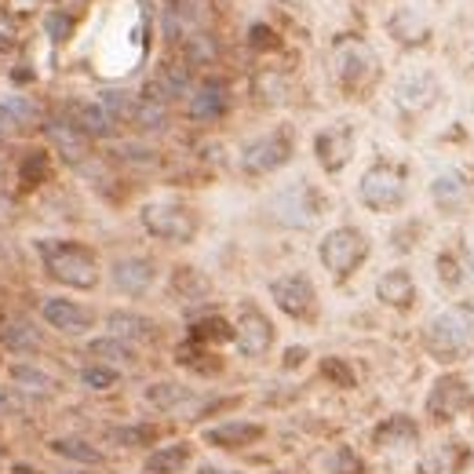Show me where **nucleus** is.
Here are the masks:
<instances>
[{"mask_svg":"<svg viewBox=\"0 0 474 474\" xmlns=\"http://www.w3.org/2000/svg\"><path fill=\"white\" fill-rule=\"evenodd\" d=\"M36 255H40L47 277L66 284V288L91 292L102 281L98 255L88 244L73 241V237H36Z\"/></svg>","mask_w":474,"mask_h":474,"instance_id":"f257e3e1","label":"nucleus"},{"mask_svg":"<svg viewBox=\"0 0 474 474\" xmlns=\"http://www.w3.org/2000/svg\"><path fill=\"white\" fill-rule=\"evenodd\" d=\"M266 215L277 226L306 230L325 215V197L306 179H295V182H288V186H281V190H273L266 197Z\"/></svg>","mask_w":474,"mask_h":474,"instance_id":"f03ea898","label":"nucleus"},{"mask_svg":"<svg viewBox=\"0 0 474 474\" xmlns=\"http://www.w3.org/2000/svg\"><path fill=\"white\" fill-rule=\"evenodd\" d=\"M474 346V306H448L427 321V350L438 361H456Z\"/></svg>","mask_w":474,"mask_h":474,"instance_id":"7ed1b4c3","label":"nucleus"},{"mask_svg":"<svg viewBox=\"0 0 474 474\" xmlns=\"http://www.w3.org/2000/svg\"><path fill=\"white\" fill-rule=\"evenodd\" d=\"M139 219H142V230L149 237L168 241V244H190L201 230L197 211L182 201H146L139 208Z\"/></svg>","mask_w":474,"mask_h":474,"instance_id":"20e7f679","label":"nucleus"},{"mask_svg":"<svg viewBox=\"0 0 474 474\" xmlns=\"http://www.w3.org/2000/svg\"><path fill=\"white\" fill-rule=\"evenodd\" d=\"M405 193H408V171L390 160H376L357 179V201L368 211H394L401 208Z\"/></svg>","mask_w":474,"mask_h":474,"instance_id":"39448f33","label":"nucleus"},{"mask_svg":"<svg viewBox=\"0 0 474 474\" xmlns=\"http://www.w3.org/2000/svg\"><path fill=\"white\" fill-rule=\"evenodd\" d=\"M368 248L372 244L357 226H332L317 244V259L332 273V281H346L368 259Z\"/></svg>","mask_w":474,"mask_h":474,"instance_id":"423d86ee","label":"nucleus"},{"mask_svg":"<svg viewBox=\"0 0 474 474\" xmlns=\"http://www.w3.org/2000/svg\"><path fill=\"white\" fill-rule=\"evenodd\" d=\"M292 146H295L292 128L281 124L273 131H263V135L241 142L237 164H241L244 175H270V171H277V168H284L292 160Z\"/></svg>","mask_w":474,"mask_h":474,"instance_id":"0eeeda50","label":"nucleus"},{"mask_svg":"<svg viewBox=\"0 0 474 474\" xmlns=\"http://www.w3.org/2000/svg\"><path fill=\"white\" fill-rule=\"evenodd\" d=\"M270 299L281 314L295 317V321H310L317 314V288L303 270H288L281 277L270 281Z\"/></svg>","mask_w":474,"mask_h":474,"instance_id":"6e6552de","label":"nucleus"},{"mask_svg":"<svg viewBox=\"0 0 474 474\" xmlns=\"http://www.w3.org/2000/svg\"><path fill=\"white\" fill-rule=\"evenodd\" d=\"M40 321H44L51 332H58V335L80 339V335H88V332L95 328L98 314H95L91 306L69 299V295H44V299H40Z\"/></svg>","mask_w":474,"mask_h":474,"instance_id":"1a4fd4ad","label":"nucleus"},{"mask_svg":"<svg viewBox=\"0 0 474 474\" xmlns=\"http://www.w3.org/2000/svg\"><path fill=\"white\" fill-rule=\"evenodd\" d=\"M332 66H335V80L350 91H365L379 77V62L372 47H365L361 40H343L332 55Z\"/></svg>","mask_w":474,"mask_h":474,"instance_id":"9d476101","label":"nucleus"},{"mask_svg":"<svg viewBox=\"0 0 474 474\" xmlns=\"http://www.w3.org/2000/svg\"><path fill=\"white\" fill-rule=\"evenodd\" d=\"M233 346L241 357H263L273 346V325L255 303L237 306V325H233Z\"/></svg>","mask_w":474,"mask_h":474,"instance_id":"9b49d317","label":"nucleus"},{"mask_svg":"<svg viewBox=\"0 0 474 474\" xmlns=\"http://www.w3.org/2000/svg\"><path fill=\"white\" fill-rule=\"evenodd\" d=\"M314 157H317V164L328 171V175H335V171H343L346 164H350V157H354V128L350 124H325L317 135H314Z\"/></svg>","mask_w":474,"mask_h":474,"instance_id":"f8f14e48","label":"nucleus"},{"mask_svg":"<svg viewBox=\"0 0 474 474\" xmlns=\"http://www.w3.org/2000/svg\"><path fill=\"white\" fill-rule=\"evenodd\" d=\"M153 281H157V266H153L149 255H120V259L109 263V284L120 295L139 299L153 288Z\"/></svg>","mask_w":474,"mask_h":474,"instance_id":"ddd939ff","label":"nucleus"},{"mask_svg":"<svg viewBox=\"0 0 474 474\" xmlns=\"http://www.w3.org/2000/svg\"><path fill=\"white\" fill-rule=\"evenodd\" d=\"M470 405H474L470 386H467V379H459V376H441V379L430 386V394H427V416L438 419V423L456 419V416L467 412Z\"/></svg>","mask_w":474,"mask_h":474,"instance_id":"4468645a","label":"nucleus"},{"mask_svg":"<svg viewBox=\"0 0 474 474\" xmlns=\"http://www.w3.org/2000/svg\"><path fill=\"white\" fill-rule=\"evenodd\" d=\"M4 376H7V383H11L18 394H33V397L55 394V386H58V379H55L40 361H29V357H15V361H7Z\"/></svg>","mask_w":474,"mask_h":474,"instance_id":"2eb2a0df","label":"nucleus"},{"mask_svg":"<svg viewBox=\"0 0 474 474\" xmlns=\"http://www.w3.org/2000/svg\"><path fill=\"white\" fill-rule=\"evenodd\" d=\"M44 135H47V142H51V149L58 153V157H66V160H73V164H80L84 157H88V135L69 120V117H51V120H44Z\"/></svg>","mask_w":474,"mask_h":474,"instance_id":"dca6fc26","label":"nucleus"},{"mask_svg":"<svg viewBox=\"0 0 474 474\" xmlns=\"http://www.w3.org/2000/svg\"><path fill=\"white\" fill-rule=\"evenodd\" d=\"M263 423H252V419H226L219 427H208L204 430V441L215 445V448H248L263 438Z\"/></svg>","mask_w":474,"mask_h":474,"instance_id":"f3484780","label":"nucleus"},{"mask_svg":"<svg viewBox=\"0 0 474 474\" xmlns=\"http://www.w3.org/2000/svg\"><path fill=\"white\" fill-rule=\"evenodd\" d=\"M434 95H438V80L430 77V73H405L401 80H397V91H394V98H397V106L401 109H412V113H419V109H427L430 102H434Z\"/></svg>","mask_w":474,"mask_h":474,"instance_id":"a211bd4d","label":"nucleus"},{"mask_svg":"<svg viewBox=\"0 0 474 474\" xmlns=\"http://www.w3.org/2000/svg\"><path fill=\"white\" fill-rule=\"evenodd\" d=\"M0 346L7 354H15V357L18 354H36L44 346V335H40V328L29 317H7L0 325Z\"/></svg>","mask_w":474,"mask_h":474,"instance_id":"6ab92c4d","label":"nucleus"},{"mask_svg":"<svg viewBox=\"0 0 474 474\" xmlns=\"http://www.w3.org/2000/svg\"><path fill=\"white\" fill-rule=\"evenodd\" d=\"M190 117L193 120H219L226 113V84L222 80H201L190 91Z\"/></svg>","mask_w":474,"mask_h":474,"instance_id":"aec40b11","label":"nucleus"},{"mask_svg":"<svg viewBox=\"0 0 474 474\" xmlns=\"http://www.w3.org/2000/svg\"><path fill=\"white\" fill-rule=\"evenodd\" d=\"M376 295H379V303L405 310V306H412V299H416V281H412V273H408L405 266H394V270L379 273Z\"/></svg>","mask_w":474,"mask_h":474,"instance_id":"412c9836","label":"nucleus"},{"mask_svg":"<svg viewBox=\"0 0 474 474\" xmlns=\"http://www.w3.org/2000/svg\"><path fill=\"white\" fill-rule=\"evenodd\" d=\"M88 139H109L113 135V128H117V120L95 102V98H88V102H73L69 106V113H66Z\"/></svg>","mask_w":474,"mask_h":474,"instance_id":"4be33fe9","label":"nucleus"},{"mask_svg":"<svg viewBox=\"0 0 474 474\" xmlns=\"http://www.w3.org/2000/svg\"><path fill=\"white\" fill-rule=\"evenodd\" d=\"M416 438H419V427L412 416H386L372 430V441L379 448H408V445H416Z\"/></svg>","mask_w":474,"mask_h":474,"instance_id":"5701e85b","label":"nucleus"},{"mask_svg":"<svg viewBox=\"0 0 474 474\" xmlns=\"http://www.w3.org/2000/svg\"><path fill=\"white\" fill-rule=\"evenodd\" d=\"M153 328H157V325H153L149 317L135 314V310H109V314H106V332L117 335V339H128V343L149 339Z\"/></svg>","mask_w":474,"mask_h":474,"instance_id":"b1692460","label":"nucleus"},{"mask_svg":"<svg viewBox=\"0 0 474 474\" xmlns=\"http://www.w3.org/2000/svg\"><path fill=\"white\" fill-rule=\"evenodd\" d=\"M142 397H146L153 408H160V412H182L186 405H193V401H197L193 386L168 383V379H160V383H149V386L142 390Z\"/></svg>","mask_w":474,"mask_h":474,"instance_id":"393cba45","label":"nucleus"},{"mask_svg":"<svg viewBox=\"0 0 474 474\" xmlns=\"http://www.w3.org/2000/svg\"><path fill=\"white\" fill-rule=\"evenodd\" d=\"M190 463V441H171V445H160L146 456L142 470L146 474H182Z\"/></svg>","mask_w":474,"mask_h":474,"instance_id":"a878e982","label":"nucleus"},{"mask_svg":"<svg viewBox=\"0 0 474 474\" xmlns=\"http://www.w3.org/2000/svg\"><path fill=\"white\" fill-rule=\"evenodd\" d=\"M386 29H390V36H394L397 44H405V47L427 44V36H430L427 22H423V18H419L412 7H401V11H394V15H390V22H386Z\"/></svg>","mask_w":474,"mask_h":474,"instance_id":"bb28decb","label":"nucleus"},{"mask_svg":"<svg viewBox=\"0 0 474 474\" xmlns=\"http://www.w3.org/2000/svg\"><path fill=\"white\" fill-rule=\"evenodd\" d=\"M88 354L95 357V361H102V365H113V368H120V365H131L135 361V343H128V339H117V335H95V339H88Z\"/></svg>","mask_w":474,"mask_h":474,"instance_id":"cd10ccee","label":"nucleus"},{"mask_svg":"<svg viewBox=\"0 0 474 474\" xmlns=\"http://www.w3.org/2000/svg\"><path fill=\"white\" fill-rule=\"evenodd\" d=\"M463 459H467V448H459V441H445L427 452V459L419 463V474H459Z\"/></svg>","mask_w":474,"mask_h":474,"instance_id":"c85d7f7f","label":"nucleus"},{"mask_svg":"<svg viewBox=\"0 0 474 474\" xmlns=\"http://www.w3.org/2000/svg\"><path fill=\"white\" fill-rule=\"evenodd\" d=\"M47 448H51L55 456H62V459H69V463H84V467H98V463L106 459L102 448L91 445V441H84V438H51Z\"/></svg>","mask_w":474,"mask_h":474,"instance_id":"c756f323","label":"nucleus"},{"mask_svg":"<svg viewBox=\"0 0 474 474\" xmlns=\"http://www.w3.org/2000/svg\"><path fill=\"white\" fill-rule=\"evenodd\" d=\"M0 109H4L7 117H11V124L18 128V135L40 124V106H36V102H33L29 95H18V91H7V95H0Z\"/></svg>","mask_w":474,"mask_h":474,"instance_id":"7c9ffc66","label":"nucleus"},{"mask_svg":"<svg viewBox=\"0 0 474 474\" xmlns=\"http://www.w3.org/2000/svg\"><path fill=\"white\" fill-rule=\"evenodd\" d=\"M135 128L142 131H157L168 124V98H160L153 88L146 95H139V106H135V117H131Z\"/></svg>","mask_w":474,"mask_h":474,"instance_id":"2f4dec72","label":"nucleus"},{"mask_svg":"<svg viewBox=\"0 0 474 474\" xmlns=\"http://www.w3.org/2000/svg\"><path fill=\"white\" fill-rule=\"evenodd\" d=\"M463 193H467V182H463V175L459 171H441L434 182H430V197H434V204L438 208H456L459 201H463Z\"/></svg>","mask_w":474,"mask_h":474,"instance_id":"473e14b6","label":"nucleus"},{"mask_svg":"<svg viewBox=\"0 0 474 474\" xmlns=\"http://www.w3.org/2000/svg\"><path fill=\"white\" fill-rule=\"evenodd\" d=\"M95 102L113 117V120H131L135 117V106H139V95L124 91V88H102L95 95Z\"/></svg>","mask_w":474,"mask_h":474,"instance_id":"72a5a7b5","label":"nucleus"},{"mask_svg":"<svg viewBox=\"0 0 474 474\" xmlns=\"http://www.w3.org/2000/svg\"><path fill=\"white\" fill-rule=\"evenodd\" d=\"M459 255H463V248H448V252L438 255V273H441V281H445L448 288L467 284V277H470V270H474V263H470V259L459 263Z\"/></svg>","mask_w":474,"mask_h":474,"instance_id":"f704fd0d","label":"nucleus"},{"mask_svg":"<svg viewBox=\"0 0 474 474\" xmlns=\"http://www.w3.org/2000/svg\"><path fill=\"white\" fill-rule=\"evenodd\" d=\"M106 438L120 448H135V445H149L157 438V427L153 423H128V427H109Z\"/></svg>","mask_w":474,"mask_h":474,"instance_id":"c9c22d12","label":"nucleus"},{"mask_svg":"<svg viewBox=\"0 0 474 474\" xmlns=\"http://www.w3.org/2000/svg\"><path fill=\"white\" fill-rule=\"evenodd\" d=\"M117 379H120V368L102 365V361H91L80 368V386H88V390H109V386H117Z\"/></svg>","mask_w":474,"mask_h":474,"instance_id":"e433bc0d","label":"nucleus"},{"mask_svg":"<svg viewBox=\"0 0 474 474\" xmlns=\"http://www.w3.org/2000/svg\"><path fill=\"white\" fill-rule=\"evenodd\" d=\"M325 467H328V474H365V463H361V456L350 445H335L328 452Z\"/></svg>","mask_w":474,"mask_h":474,"instance_id":"4c0bfd02","label":"nucleus"},{"mask_svg":"<svg viewBox=\"0 0 474 474\" xmlns=\"http://www.w3.org/2000/svg\"><path fill=\"white\" fill-rule=\"evenodd\" d=\"M69 29H73L69 15H62V11H47V15H44V33H47L55 44H62V40L69 36Z\"/></svg>","mask_w":474,"mask_h":474,"instance_id":"58836bf2","label":"nucleus"},{"mask_svg":"<svg viewBox=\"0 0 474 474\" xmlns=\"http://www.w3.org/2000/svg\"><path fill=\"white\" fill-rule=\"evenodd\" d=\"M18 408H22V394L11 383H0V419L18 416Z\"/></svg>","mask_w":474,"mask_h":474,"instance_id":"ea45409f","label":"nucleus"},{"mask_svg":"<svg viewBox=\"0 0 474 474\" xmlns=\"http://www.w3.org/2000/svg\"><path fill=\"white\" fill-rule=\"evenodd\" d=\"M7 474H40V470H36V467H29V463H22V459H11Z\"/></svg>","mask_w":474,"mask_h":474,"instance_id":"a19ab883","label":"nucleus"},{"mask_svg":"<svg viewBox=\"0 0 474 474\" xmlns=\"http://www.w3.org/2000/svg\"><path fill=\"white\" fill-rule=\"evenodd\" d=\"M197 474H237V470H222V467H201Z\"/></svg>","mask_w":474,"mask_h":474,"instance_id":"79ce46f5","label":"nucleus"},{"mask_svg":"<svg viewBox=\"0 0 474 474\" xmlns=\"http://www.w3.org/2000/svg\"><path fill=\"white\" fill-rule=\"evenodd\" d=\"M284 4H299V0H284Z\"/></svg>","mask_w":474,"mask_h":474,"instance_id":"37998d69","label":"nucleus"},{"mask_svg":"<svg viewBox=\"0 0 474 474\" xmlns=\"http://www.w3.org/2000/svg\"><path fill=\"white\" fill-rule=\"evenodd\" d=\"M0 459H4V448H0Z\"/></svg>","mask_w":474,"mask_h":474,"instance_id":"c03bdc74","label":"nucleus"}]
</instances>
